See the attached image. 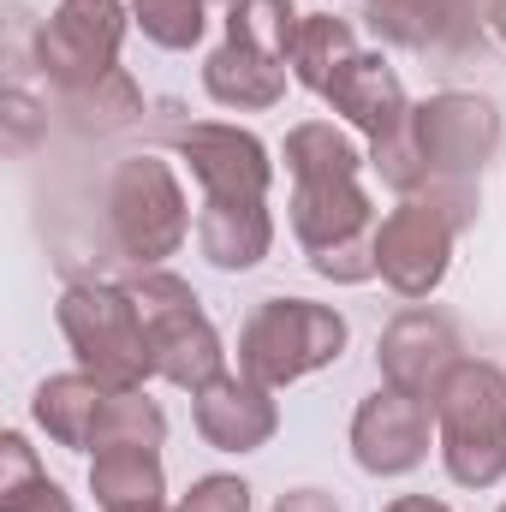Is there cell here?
<instances>
[{
  "instance_id": "obj_1",
  "label": "cell",
  "mask_w": 506,
  "mask_h": 512,
  "mask_svg": "<svg viewBox=\"0 0 506 512\" xmlns=\"http://www.w3.org/2000/svg\"><path fill=\"white\" fill-rule=\"evenodd\" d=\"M435 453L459 489L506 483V376L489 358H459L435 393Z\"/></svg>"
},
{
  "instance_id": "obj_2",
  "label": "cell",
  "mask_w": 506,
  "mask_h": 512,
  "mask_svg": "<svg viewBox=\"0 0 506 512\" xmlns=\"http://www.w3.org/2000/svg\"><path fill=\"white\" fill-rule=\"evenodd\" d=\"M54 322L78 358L84 376H96L114 393H131L155 376V352H149V328L137 316L131 286L114 280H72L54 304Z\"/></svg>"
},
{
  "instance_id": "obj_3",
  "label": "cell",
  "mask_w": 506,
  "mask_h": 512,
  "mask_svg": "<svg viewBox=\"0 0 506 512\" xmlns=\"http://www.w3.org/2000/svg\"><path fill=\"white\" fill-rule=\"evenodd\" d=\"M352 328L334 304L316 298H262L239 328V370L262 387H292L340 364Z\"/></svg>"
},
{
  "instance_id": "obj_4",
  "label": "cell",
  "mask_w": 506,
  "mask_h": 512,
  "mask_svg": "<svg viewBox=\"0 0 506 512\" xmlns=\"http://www.w3.org/2000/svg\"><path fill=\"white\" fill-rule=\"evenodd\" d=\"M108 233L131 268H161L167 256H179V245L197 233L191 221V197L179 185V167L167 155H126L114 161L108 179Z\"/></svg>"
},
{
  "instance_id": "obj_5",
  "label": "cell",
  "mask_w": 506,
  "mask_h": 512,
  "mask_svg": "<svg viewBox=\"0 0 506 512\" xmlns=\"http://www.w3.org/2000/svg\"><path fill=\"white\" fill-rule=\"evenodd\" d=\"M292 239L310 256V268L334 286H364L376 280V197L364 179H328V185H292L286 203Z\"/></svg>"
},
{
  "instance_id": "obj_6",
  "label": "cell",
  "mask_w": 506,
  "mask_h": 512,
  "mask_svg": "<svg viewBox=\"0 0 506 512\" xmlns=\"http://www.w3.org/2000/svg\"><path fill=\"white\" fill-rule=\"evenodd\" d=\"M126 286H131V298H137L143 328H149V352H155V376L161 382L197 393L215 376H227L221 328L209 322V310L191 292V280H179L167 268H137Z\"/></svg>"
},
{
  "instance_id": "obj_7",
  "label": "cell",
  "mask_w": 506,
  "mask_h": 512,
  "mask_svg": "<svg viewBox=\"0 0 506 512\" xmlns=\"http://www.w3.org/2000/svg\"><path fill=\"white\" fill-rule=\"evenodd\" d=\"M501 137V108L477 90H435L411 108V143L429 167V185H483L489 161L501 155Z\"/></svg>"
},
{
  "instance_id": "obj_8",
  "label": "cell",
  "mask_w": 506,
  "mask_h": 512,
  "mask_svg": "<svg viewBox=\"0 0 506 512\" xmlns=\"http://www.w3.org/2000/svg\"><path fill=\"white\" fill-rule=\"evenodd\" d=\"M131 30V6L120 0H60L36 30V72L48 90L96 84L120 66V42Z\"/></svg>"
},
{
  "instance_id": "obj_9",
  "label": "cell",
  "mask_w": 506,
  "mask_h": 512,
  "mask_svg": "<svg viewBox=\"0 0 506 512\" xmlns=\"http://www.w3.org/2000/svg\"><path fill=\"white\" fill-rule=\"evenodd\" d=\"M453 239L459 227L429 197H399L376 227V274L405 304H423L429 292H441L453 268Z\"/></svg>"
},
{
  "instance_id": "obj_10",
  "label": "cell",
  "mask_w": 506,
  "mask_h": 512,
  "mask_svg": "<svg viewBox=\"0 0 506 512\" xmlns=\"http://www.w3.org/2000/svg\"><path fill=\"white\" fill-rule=\"evenodd\" d=\"M173 155L191 167L203 203H268L274 155L256 131L227 120H191L173 131Z\"/></svg>"
},
{
  "instance_id": "obj_11",
  "label": "cell",
  "mask_w": 506,
  "mask_h": 512,
  "mask_svg": "<svg viewBox=\"0 0 506 512\" xmlns=\"http://www.w3.org/2000/svg\"><path fill=\"white\" fill-rule=\"evenodd\" d=\"M459 358H465L459 328H453L441 310H429V304L399 310V316L381 328V340H376L381 382L399 387V393H411V399H423L429 411H435V393H441V382L453 376Z\"/></svg>"
},
{
  "instance_id": "obj_12",
  "label": "cell",
  "mask_w": 506,
  "mask_h": 512,
  "mask_svg": "<svg viewBox=\"0 0 506 512\" xmlns=\"http://www.w3.org/2000/svg\"><path fill=\"white\" fill-rule=\"evenodd\" d=\"M435 447V411L411 393L381 382L352 411V459L370 477H411Z\"/></svg>"
},
{
  "instance_id": "obj_13",
  "label": "cell",
  "mask_w": 506,
  "mask_h": 512,
  "mask_svg": "<svg viewBox=\"0 0 506 512\" xmlns=\"http://www.w3.org/2000/svg\"><path fill=\"white\" fill-rule=\"evenodd\" d=\"M364 24L387 48L465 60L489 36V6H477V0H364Z\"/></svg>"
},
{
  "instance_id": "obj_14",
  "label": "cell",
  "mask_w": 506,
  "mask_h": 512,
  "mask_svg": "<svg viewBox=\"0 0 506 512\" xmlns=\"http://www.w3.org/2000/svg\"><path fill=\"white\" fill-rule=\"evenodd\" d=\"M191 423L215 453H256L280 435V405L274 387L251 382L245 370H227L191 393Z\"/></svg>"
},
{
  "instance_id": "obj_15",
  "label": "cell",
  "mask_w": 506,
  "mask_h": 512,
  "mask_svg": "<svg viewBox=\"0 0 506 512\" xmlns=\"http://www.w3.org/2000/svg\"><path fill=\"white\" fill-rule=\"evenodd\" d=\"M346 126L358 131L364 143H381V137H393V131L411 120V96H405V84H399V72L387 66V54H358L334 84H328V96H322Z\"/></svg>"
},
{
  "instance_id": "obj_16",
  "label": "cell",
  "mask_w": 506,
  "mask_h": 512,
  "mask_svg": "<svg viewBox=\"0 0 506 512\" xmlns=\"http://www.w3.org/2000/svg\"><path fill=\"white\" fill-rule=\"evenodd\" d=\"M197 251L221 274H251L274 251L268 203H203L197 209Z\"/></svg>"
},
{
  "instance_id": "obj_17",
  "label": "cell",
  "mask_w": 506,
  "mask_h": 512,
  "mask_svg": "<svg viewBox=\"0 0 506 512\" xmlns=\"http://www.w3.org/2000/svg\"><path fill=\"white\" fill-rule=\"evenodd\" d=\"M108 393H114V387H102L96 376H84V370H66V376H48V382L30 393V417H36V429H42L54 447L90 453Z\"/></svg>"
},
{
  "instance_id": "obj_18",
  "label": "cell",
  "mask_w": 506,
  "mask_h": 512,
  "mask_svg": "<svg viewBox=\"0 0 506 512\" xmlns=\"http://www.w3.org/2000/svg\"><path fill=\"white\" fill-rule=\"evenodd\" d=\"M286 66L280 60H268V54H256L245 42H221L209 60H203V90H209V102L215 108H233V114H262V108H274L280 96H286Z\"/></svg>"
},
{
  "instance_id": "obj_19",
  "label": "cell",
  "mask_w": 506,
  "mask_h": 512,
  "mask_svg": "<svg viewBox=\"0 0 506 512\" xmlns=\"http://www.w3.org/2000/svg\"><path fill=\"white\" fill-rule=\"evenodd\" d=\"M90 495L102 512H149L167 507V471L149 447H108L90 453Z\"/></svg>"
},
{
  "instance_id": "obj_20",
  "label": "cell",
  "mask_w": 506,
  "mask_h": 512,
  "mask_svg": "<svg viewBox=\"0 0 506 512\" xmlns=\"http://www.w3.org/2000/svg\"><path fill=\"white\" fill-rule=\"evenodd\" d=\"M358 54H364V48H358L352 18H340V12H304L286 72H292V84H298V90L328 96V84H334V78H340Z\"/></svg>"
},
{
  "instance_id": "obj_21",
  "label": "cell",
  "mask_w": 506,
  "mask_h": 512,
  "mask_svg": "<svg viewBox=\"0 0 506 512\" xmlns=\"http://www.w3.org/2000/svg\"><path fill=\"white\" fill-rule=\"evenodd\" d=\"M280 161L292 173V185H328V179H364L370 155L358 149V137L334 126V120H304L286 131Z\"/></svg>"
},
{
  "instance_id": "obj_22",
  "label": "cell",
  "mask_w": 506,
  "mask_h": 512,
  "mask_svg": "<svg viewBox=\"0 0 506 512\" xmlns=\"http://www.w3.org/2000/svg\"><path fill=\"white\" fill-rule=\"evenodd\" d=\"M54 102H60V114L72 120V131H96V137L137 126V114H143V90L131 84L126 66H114V72H108V78H96V84L54 90Z\"/></svg>"
},
{
  "instance_id": "obj_23",
  "label": "cell",
  "mask_w": 506,
  "mask_h": 512,
  "mask_svg": "<svg viewBox=\"0 0 506 512\" xmlns=\"http://www.w3.org/2000/svg\"><path fill=\"white\" fill-rule=\"evenodd\" d=\"M298 24H304V12L292 0H227V42H245L280 66L292 60Z\"/></svg>"
},
{
  "instance_id": "obj_24",
  "label": "cell",
  "mask_w": 506,
  "mask_h": 512,
  "mask_svg": "<svg viewBox=\"0 0 506 512\" xmlns=\"http://www.w3.org/2000/svg\"><path fill=\"white\" fill-rule=\"evenodd\" d=\"M161 441H167V411L143 387H131V393H108L90 453H108V447H149V453H161Z\"/></svg>"
},
{
  "instance_id": "obj_25",
  "label": "cell",
  "mask_w": 506,
  "mask_h": 512,
  "mask_svg": "<svg viewBox=\"0 0 506 512\" xmlns=\"http://www.w3.org/2000/svg\"><path fill=\"white\" fill-rule=\"evenodd\" d=\"M131 24L143 30V42L185 54L209 30V0H131Z\"/></svg>"
},
{
  "instance_id": "obj_26",
  "label": "cell",
  "mask_w": 506,
  "mask_h": 512,
  "mask_svg": "<svg viewBox=\"0 0 506 512\" xmlns=\"http://www.w3.org/2000/svg\"><path fill=\"white\" fill-rule=\"evenodd\" d=\"M179 512H251V483L245 477H197L185 495H179Z\"/></svg>"
},
{
  "instance_id": "obj_27",
  "label": "cell",
  "mask_w": 506,
  "mask_h": 512,
  "mask_svg": "<svg viewBox=\"0 0 506 512\" xmlns=\"http://www.w3.org/2000/svg\"><path fill=\"white\" fill-rule=\"evenodd\" d=\"M36 477H48V471H42V459H36V447H30L18 429H6V435H0V495L30 489Z\"/></svg>"
},
{
  "instance_id": "obj_28",
  "label": "cell",
  "mask_w": 506,
  "mask_h": 512,
  "mask_svg": "<svg viewBox=\"0 0 506 512\" xmlns=\"http://www.w3.org/2000/svg\"><path fill=\"white\" fill-rule=\"evenodd\" d=\"M0 512H72V495H66L54 477H36L30 489H18V495H0Z\"/></svg>"
},
{
  "instance_id": "obj_29",
  "label": "cell",
  "mask_w": 506,
  "mask_h": 512,
  "mask_svg": "<svg viewBox=\"0 0 506 512\" xmlns=\"http://www.w3.org/2000/svg\"><path fill=\"white\" fill-rule=\"evenodd\" d=\"M268 512H340V501L328 489H286Z\"/></svg>"
},
{
  "instance_id": "obj_30",
  "label": "cell",
  "mask_w": 506,
  "mask_h": 512,
  "mask_svg": "<svg viewBox=\"0 0 506 512\" xmlns=\"http://www.w3.org/2000/svg\"><path fill=\"white\" fill-rule=\"evenodd\" d=\"M381 512H453L447 501H435V495H393Z\"/></svg>"
},
{
  "instance_id": "obj_31",
  "label": "cell",
  "mask_w": 506,
  "mask_h": 512,
  "mask_svg": "<svg viewBox=\"0 0 506 512\" xmlns=\"http://www.w3.org/2000/svg\"><path fill=\"white\" fill-rule=\"evenodd\" d=\"M489 30L506 42V0H489Z\"/></svg>"
},
{
  "instance_id": "obj_32",
  "label": "cell",
  "mask_w": 506,
  "mask_h": 512,
  "mask_svg": "<svg viewBox=\"0 0 506 512\" xmlns=\"http://www.w3.org/2000/svg\"><path fill=\"white\" fill-rule=\"evenodd\" d=\"M149 512H179V507H149Z\"/></svg>"
},
{
  "instance_id": "obj_33",
  "label": "cell",
  "mask_w": 506,
  "mask_h": 512,
  "mask_svg": "<svg viewBox=\"0 0 506 512\" xmlns=\"http://www.w3.org/2000/svg\"><path fill=\"white\" fill-rule=\"evenodd\" d=\"M501 512H506V507H501Z\"/></svg>"
}]
</instances>
